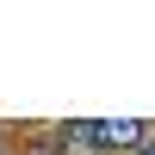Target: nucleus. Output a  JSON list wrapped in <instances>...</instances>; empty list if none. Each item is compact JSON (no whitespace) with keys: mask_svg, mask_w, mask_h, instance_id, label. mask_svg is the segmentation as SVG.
Here are the masks:
<instances>
[{"mask_svg":"<svg viewBox=\"0 0 155 155\" xmlns=\"http://www.w3.org/2000/svg\"><path fill=\"white\" fill-rule=\"evenodd\" d=\"M93 137H99V155H143L155 124L149 118H93Z\"/></svg>","mask_w":155,"mask_h":155,"instance_id":"nucleus-1","label":"nucleus"},{"mask_svg":"<svg viewBox=\"0 0 155 155\" xmlns=\"http://www.w3.org/2000/svg\"><path fill=\"white\" fill-rule=\"evenodd\" d=\"M56 155H99V137H93V118H68V124H56Z\"/></svg>","mask_w":155,"mask_h":155,"instance_id":"nucleus-2","label":"nucleus"},{"mask_svg":"<svg viewBox=\"0 0 155 155\" xmlns=\"http://www.w3.org/2000/svg\"><path fill=\"white\" fill-rule=\"evenodd\" d=\"M143 155H155V137H149V143H143Z\"/></svg>","mask_w":155,"mask_h":155,"instance_id":"nucleus-3","label":"nucleus"}]
</instances>
